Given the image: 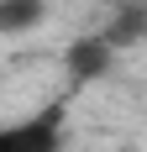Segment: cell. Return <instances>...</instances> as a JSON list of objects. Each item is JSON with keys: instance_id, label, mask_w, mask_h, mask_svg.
<instances>
[{"instance_id": "cell-3", "label": "cell", "mask_w": 147, "mask_h": 152, "mask_svg": "<svg viewBox=\"0 0 147 152\" xmlns=\"http://www.w3.org/2000/svg\"><path fill=\"white\" fill-rule=\"evenodd\" d=\"M100 37L116 47V53H121V47H132V42H142V37H147V0H137V5H121Z\"/></svg>"}, {"instance_id": "cell-1", "label": "cell", "mask_w": 147, "mask_h": 152, "mask_svg": "<svg viewBox=\"0 0 147 152\" xmlns=\"http://www.w3.org/2000/svg\"><path fill=\"white\" fill-rule=\"evenodd\" d=\"M0 152H58V115H37V121L5 126Z\"/></svg>"}, {"instance_id": "cell-5", "label": "cell", "mask_w": 147, "mask_h": 152, "mask_svg": "<svg viewBox=\"0 0 147 152\" xmlns=\"http://www.w3.org/2000/svg\"><path fill=\"white\" fill-rule=\"evenodd\" d=\"M116 152H137V147H116Z\"/></svg>"}, {"instance_id": "cell-2", "label": "cell", "mask_w": 147, "mask_h": 152, "mask_svg": "<svg viewBox=\"0 0 147 152\" xmlns=\"http://www.w3.org/2000/svg\"><path fill=\"white\" fill-rule=\"evenodd\" d=\"M110 63H116V47L105 42L100 31H95V37H79V42L68 47V74L74 79H100Z\"/></svg>"}, {"instance_id": "cell-4", "label": "cell", "mask_w": 147, "mask_h": 152, "mask_svg": "<svg viewBox=\"0 0 147 152\" xmlns=\"http://www.w3.org/2000/svg\"><path fill=\"white\" fill-rule=\"evenodd\" d=\"M42 16H47V0H0V37L42 26Z\"/></svg>"}]
</instances>
